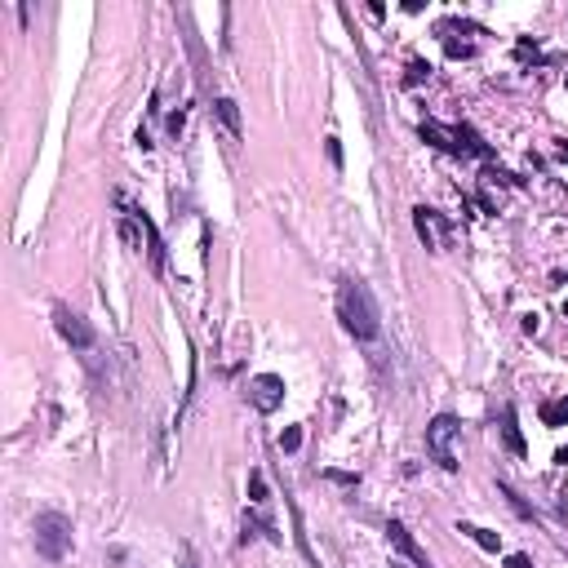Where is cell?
Masks as SVG:
<instances>
[{
	"label": "cell",
	"instance_id": "21",
	"mask_svg": "<svg viewBox=\"0 0 568 568\" xmlns=\"http://www.w3.org/2000/svg\"><path fill=\"white\" fill-rule=\"evenodd\" d=\"M555 462H568V449H560V457H555Z\"/></svg>",
	"mask_w": 568,
	"mask_h": 568
},
{
	"label": "cell",
	"instance_id": "9",
	"mask_svg": "<svg viewBox=\"0 0 568 568\" xmlns=\"http://www.w3.org/2000/svg\"><path fill=\"white\" fill-rule=\"evenodd\" d=\"M502 440H506V449H511L515 457H524V453H528L524 435H519V427H515V413H506V417H502Z\"/></svg>",
	"mask_w": 568,
	"mask_h": 568
},
{
	"label": "cell",
	"instance_id": "8",
	"mask_svg": "<svg viewBox=\"0 0 568 568\" xmlns=\"http://www.w3.org/2000/svg\"><path fill=\"white\" fill-rule=\"evenodd\" d=\"M457 533H466V537L475 542L479 551H489V555H498V551H502V537L493 533V528H479V524H462V528H457Z\"/></svg>",
	"mask_w": 568,
	"mask_h": 568
},
{
	"label": "cell",
	"instance_id": "4",
	"mask_svg": "<svg viewBox=\"0 0 568 568\" xmlns=\"http://www.w3.org/2000/svg\"><path fill=\"white\" fill-rule=\"evenodd\" d=\"M249 400H253V408H258V413H275V408H280V400H284V382L275 378V373H262V378L249 382Z\"/></svg>",
	"mask_w": 568,
	"mask_h": 568
},
{
	"label": "cell",
	"instance_id": "6",
	"mask_svg": "<svg viewBox=\"0 0 568 568\" xmlns=\"http://www.w3.org/2000/svg\"><path fill=\"white\" fill-rule=\"evenodd\" d=\"M386 533H391V542H395V546H400V555H408V560H413L417 568H431L427 551H422L417 542H413V533H408V528L400 524V519H391V524H386Z\"/></svg>",
	"mask_w": 568,
	"mask_h": 568
},
{
	"label": "cell",
	"instance_id": "14",
	"mask_svg": "<svg viewBox=\"0 0 568 568\" xmlns=\"http://www.w3.org/2000/svg\"><path fill=\"white\" fill-rule=\"evenodd\" d=\"M249 498L258 502V506L267 502V479H262V470H253V475H249Z\"/></svg>",
	"mask_w": 568,
	"mask_h": 568
},
{
	"label": "cell",
	"instance_id": "15",
	"mask_svg": "<svg viewBox=\"0 0 568 568\" xmlns=\"http://www.w3.org/2000/svg\"><path fill=\"white\" fill-rule=\"evenodd\" d=\"M280 449H284V453H298V449H302V431H298V427H284Z\"/></svg>",
	"mask_w": 568,
	"mask_h": 568
},
{
	"label": "cell",
	"instance_id": "16",
	"mask_svg": "<svg viewBox=\"0 0 568 568\" xmlns=\"http://www.w3.org/2000/svg\"><path fill=\"white\" fill-rule=\"evenodd\" d=\"M444 49H449V58H470V45L466 40H453V36L444 40Z\"/></svg>",
	"mask_w": 568,
	"mask_h": 568
},
{
	"label": "cell",
	"instance_id": "7",
	"mask_svg": "<svg viewBox=\"0 0 568 568\" xmlns=\"http://www.w3.org/2000/svg\"><path fill=\"white\" fill-rule=\"evenodd\" d=\"M134 217L142 222V236H147V258H151V267L160 271V267H164V240H160V231L151 227V217H147V213H134Z\"/></svg>",
	"mask_w": 568,
	"mask_h": 568
},
{
	"label": "cell",
	"instance_id": "12",
	"mask_svg": "<svg viewBox=\"0 0 568 568\" xmlns=\"http://www.w3.org/2000/svg\"><path fill=\"white\" fill-rule=\"evenodd\" d=\"M542 422H546V427H568V395H564V400L542 404Z\"/></svg>",
	"mask_w": 568,
	"mask_h": 568
},
{
	"label": "cell",
	"instance_id": "19",
	"mask_svg": "<svg viewBox=\"0 0 568 568\" xmlns=\"http://www.w3.org/2000/svg\"><path fill=\"white\" fill-rule=\"evenodd\" d=\"M427 71H431V67H427V63H413V67H408V80H413V84H417V80H422V76H427Z\"/></svg>",
	"mask_w": 568,
	"mask_h": 568
},
{
	"label": "cell",
	"instance_id": "2",
	"mask_svg": "<svg viewBox=\"0 0 568 568\" xmlns=\"http://www.w3.org/2000/svg\"><path fill=\"white\" fill-rule=\"evenodd\" d=\"M36 551H40L45 560H67V551H71L67 515H54V511L36 515Z\"/></svg>",
	"mask_w": 568,
	"mask_h": 568
},
{
	"label": "cell",
	"instance_id": "18",
	"mask_svg": "<svg viewBox=\"0 0 568 568\" xmlns=\"http://www.w3.org/2000/svg\"><path fill=\"white\" fill-rule=\"evenodd\" d=\"M506 568H533V560H528V555H511V560H506Z\"/></svg>",
	"mask_w": 568,
	"mask_h": 568
},
{
	"label": "cell",
	"instance_id": "22",
	"mask_svg": "<svg viewBox=\"0 0 568 568\" xmlns=\"http://www.w3.org/2000/svg\"><path fill=\"white\" fill-rule=\"evenodd\" d=\"M560 160H564V164H568V147H560Z\"/></svg>",
	"mask_w": 568,
	"mask_h": 568
},
{
	"label": "cell",
	"instance_id": "17",
	"mask_svg": "<svg viewBox=\"0 0 568 568\" xmlns=\"http://www.w3.org/2000/svg\"><path fill=\"white\" fill-rule=\"evenodd\" d=\"M329 160H333V169H342V147H337V138H329Z\"/></svg>",
	"mask_w": 568,
	"mask_h": 568
},
{
	"label": "cell",
	"instance_id": "11",
	"mask_svg": "<svg viewBox=\"0 0 568 568\" xmlns=\"http://www.w3.org/2000/svg\"><path fill=\"white\" fill-rule=\"evenodd\" d=\"M217 120L227 125V134H231V138H240V107L231 98H217Z\"/></svg>",
	"mask_w": 568,
	"mask_h": 568
},
{
	"label": "cell",
	"instance_id": "13",
	"mask_svg": "<svg viewBox=\"0 0 568 568\" xmlns=\"http://www.w3.org/2000/svg\"><path fill=\"white\" fill-rule=\"evenodd\" d=\"M120 240H125L129 249L142 253V240H147V236H142V222H138V217H134V222H120Z\"/></svg>",
	"mask_w": 568,
	"mask_h": 568
},
{
	"label": "cell",
	"instance_id": "10",
	"mask_svg": "<svg viewBox=\"0 0 568 568\" xmlns=\"http://www.w3.org/2000/svg\"><path fill=\"white\" fill-rule=\"evenodd\" d=\"M413 222H417V236L427 240V249L440 245V236H435V213H431V209H413Z\"/></svg>",
	"mask_w": 568,
	"mask_h": 568
},
{
	"label": "cell",
	"instance_id": "3",
	"mask_svg": "<svg viewBox=\"0 0 568 568\" xmlns=\"http://www.w3.org/2000/svg\"><path fill=\"white\" fill-rule=\"evenodd\" d=\"M457 431H462V427H457V417H449V413L431 417V427H427V449H431V457H435L444 470H457V453H453Z\"/></svg>",
	"mask_w": 568,
	"mask_h": 568
},
{
	"label": "cell",
	"instance_id": "5",
	"mask_svg": "<svg viewBox=\"0 0 568 568\" xmlns=\"http://www.w3.org/2000/svg\"><path fill=\"white\" fill-rule=\"evenodd\" d=\"M54 320H58V333H63L67 342L76 346V351H89V346H93V329H89V324H84V320L76 316V311L58 307V311H54Z\"/></svg>",
	"mask_w": 568,
	"mask_h": 568
},
{
	"label": "cell",
	"instance_id": "1",
	"mask_svg": "<svg viewBox=\"0 0 568 568\" xmlns=\"http://www.w3.org/2000/svg\"><path fill=\"white\" fill-rule=\"evenodd\" d=\"M337 316L342 324L351 329L355 337H378L382 320H378V302H373L369 284L355 280V275H346V280H337Z\"/></svg>",
	"mask_w": 568,
	"mask_h": 568
},
{
	"label": "cell",
	"instance_id": "23",
	"mask_svg": "<svg viewBox=\"0 0 568 568\" xmlns=\"http://www.w3.org/2000/svg\"><path fill=\"white\" fill-rule=\"evenodd\" d=\"M564 316H568V298H564Z\"/></svg>",
	"mask_w": 568,
	"mask_h": 568
},
{
	"label": "cell",
	"instance_id": "20",
	"mask_svg": "<svg viewBox=\"0 0 568 568\" xmlns=\"http://www.w3.org/2000/svg\"><path fill=\"white\" fill-rule=\"evenodd\" d=\"M183 125H187V116H183V112H174V116H169V129H174V134H183Z\"/></svg>",
	"mask_w": 568,
	"mask_h": 568
}]
</instances>
